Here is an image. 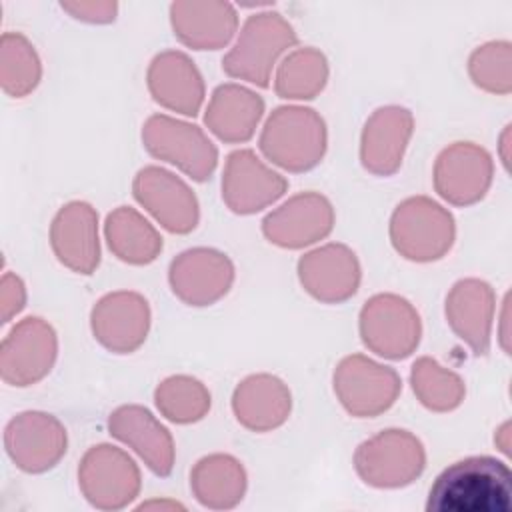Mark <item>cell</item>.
Listing matches in <instances>:
<instances>
[{"label":"cell","mask_w":512,"mask_h":512,"mask_svg":"<svg viewBox=\"0 0 512 512\" xmlns=\"http://www.w3.org/2000/svg\"><path fill=\"white\" fill-rule=\"evenodd\" d=\"M156 408L176 424H192L202 420L210 410L208 388L192 376H170L162 380L154 392Z\"/></svg>","instance_id":"obj_32"},{"label":"cell","mask_w":512,"mask_h":512,"mask_svg":"<svg viewBox=\"0 0 512 512\" xmlns=\"http://www.w3.org/2000/svg\"><path fill=\"white\" fill-rule=\"evenodd\" d=\"M148 90L160 106L196 116L204 102V80L196 64L180 50H164L156 54L146 74Z\"/></svg>","instance_id":"obj_21"},{"label":"cell","mask_w":512,"mask_h":512,"mask_svg":"<svg viewBox=\"0 0 512 512\" xmlns=\"http://www.w3.org/2000/svg\"><path fill=\"white\" fill-rule=\"evenodd\" d=\"M298 278L312 298L338 304L356 294L360 262L348 246L326 244L298 260Z\"/></svg>","instance_id":"obj_19"},{"label":"cell","mask_w":512,"mask_h":512,"mask_svg":"<svg viewBox=\"0 0 512 512\" xmlns=\"http://www.w3.org/2000/svg\"><path fill=\"white\" fill-rule=\"evenodd\" d=\"M292 408L288 386L270 374H254L244 378L232 396L236 420L254 432H268L282 426Z\"/></svg>","instance_id":"obj_25"},{"label":"cell","mask_w":512,"mask_h":512,"mask_svg":"<svg viewBox=\"0 0 512 512\" xmlns=\"http://www.w3.org/2000/svg\"><path fill=\"white\" fill-rule=\"evenodd\" d=\"M190 488L196 500L214 510L234 508L246 492V472L230 454H210L190 472Z\"/></svg>","instance_id":"obj_27"},{"label":"cell","mask_w":512,"mask_h":512,"mask_svg":"<svg viewBox=\"0 0 512 512\" xmlns=\"http://www.w3.org/2000/svg\"><path fill=\"white\" fill-rule=\"evenodd\" d=\"M496 296L488 282L478 278L458 280L446 296V320L476 356L490 350Z\"/></svg>","instance_id":"obj_23"},{"label":"cell","mask_w":512,"mask_h":512,"mask_svg":"<svg viewBox=\"0 0 512 512\" xmlns=\"http://www.w3.org/2000/svg\"><path fill=\"white\" fill-rule=\"evenodd\" d=\"M78 484L84 498L100 510H120L140 492V470L118 446H92L80 466Z\"/></svg>","instance_id":"obj_9"},{"label":"cell","mask_w":512,"mask_h":512,"mask_svg":"<svg viewBox=\"0 0 512 512\" xmlns=\"http://www.w3.org/2000/svg\"><path fill=\"white\" fill-rule=\"evenodd\" d=\"M358 326L362 344L388 360L410 356L422 334L416 308L398 294H376L366 300Z\"/></svg>","instance_id":"obj_7"},{"label":"cell","mask_w":512,"mask_h":512,"mask_svg":"<svg viewBox=\"0 0 512 512\" xmlns=\"http://www.w3.org/2000/svg\"><path fill=\"white\" fill-rule=\"evenodd\" d=\"M134 198L160 222L162 228L174 234H188L198 224V200L188 184L176 174L146 166L138 170L132 182Z\"/></svg>","instance_id":"obj_12"},{"label":"cell","mask_w":512,"mask_h":512,"mask_svg":"<svg viewBox=\"0 0 512 512\" xmlns=\"http://www.w3.org/2000/svg\"><path fill=\"white\" fill-rule=\"evenodd\" d=\"M452 214L426 196L400 202L390 218V240L398 254L412 262L440 260L454 244Z\"/></svg>","instance_id":"obj_4"},{"label":"cell","mask_w":512,"mask_h":512,"mask_svg":"<svg viewBox=\"0 0 512 512\" xmlns=\"http://www.w3.org/2000/svg\"><path fill=\"white\" fill-rule=\"evenodd\" d=\"M510 430V422H504L502 426H500V430H498V436L494 438L496 442H498V446H500V450L502 452H506L508 454V446H510V442H508V432Z\"/></svg>","instance_id":"obj_36"},{"label":"cell","mask_w":512,"mask_h":512,"mask_svg":"<svg viewBox=\"0 0 512 512\" xmlns=\"http://www.w3.org/2000/svg\"><path fill=\"white\" fill-rule=\"evenodd\" d=\"M50 246L62 266L78 274H92L100 264L96 210L82 200L62 206L50 226Z\"/></svg>","instance_id":"obj_18"},{"label":"cell","mask_w":512,"mask_h":512,"mask_svg":"<svg viewBox=\"0 0 512 512\" xmlns=\"http://www.w3.org/2000/svg\"><path fill=\"white\" fill-rule=\"evenodd\" d=\"M26 304V288L24 282L12 274L6 272L2 276V322L8 324L14 314H18Z\"/></svg>","instance_id":"obj_35"},{"label":"cell","mask_w":512,"mask_h":512,"mask_svg":"<svg viewBox=\"0 0 512 512\" xmlns=\"http://www.w3.org/2000/svg\"><path fill=\"white\" fill-rule=\"evenodd\" d=\"M508 136H510V126H506L504 132H502V136H500V158H502V164H504L506 170H508V164H510L508 152H506V148H508Z\"/></svg>","instance_id":"obj_37"},{"label":"cell","mask_w":512,"mask_h":512,"mask_svg":"<svg viewBox=\"0 0 512 512\" xmlns=\"http://www.w3.org/2000/svg\"><path fill=\"white\" fill-rule=\"evenodd\" d=\"M170 508V510H174V508H184L182 504H178V502H144V504H140V510H144V508Z\"/></svg>","instance_id":"obj_38"},{"label":"cell","mask_w":512,"mask_h":512,"mask_svg":"<svg viewBox=\"0 0 512 512\" xmlns=\"http://www.w3.org/2000/svg\"><path fill=\"white\" fill-rule=\"evenodd\" d=\"M328 80V62L326 56L312 48H298L290 52L278 66L274 90L280 98L286 100H310Z\"/></svg>","instance_id":"obj_29"},{"label":"cell","mask_w":512,"mask_h":512,"mask_svg":"<svg viewBox=\"0 0 512 512\" xmlns=\"http://www.w3.org/2000/svg\"><path fill=\"white\" fill-rule=\"evenodd\" d=\"M410 382L420 404L428 410L450 412L464 400L466 388L462 378L456 372L440 366L434 358H418L412 364Z\"/></svg>","instance_id":"obj_30"},{"label":"cell","mask_w":512,"mask_h":512,"mask_svg":"<svg viewBox=\"0 0 512 512\" xmlns=\"http://www.w3.org/2000/svg\"><path fill=\"white\" fill-rule=\"evenodd\" d=\"M58 340L54 328L38 318L20 320L0 346L2 380L10 386H32L54 366Z\"/></svg>","instance_id":"obj_10"},{"label":"cell","mask_w":512,"mask_h":512,"mask_svg":"<svg viewBox=\"0 0 512 512\" xmlns=\"http://www.w3.org/2000/svg\"><path fill=\"white\" fill-rule=\"evenodd\" d=\"M108 430L116 440L130 446L154 474L168 476L172 472L174 440L168 428L144 406L126 404L116 408L108 418Z\"/></svg>","instance_id":"obj_22"},{"label":"cell","mask_w":512,"mask_h":512,"mask_svg":"<svg viewBox=\"0 0 512 512\" xmlns=\"http://www.w3.org/2000/svg\"><path fill=\"white\" fill-rule=\"evenodd\" d=\"M108 248L128 264H150L162 252V236L134 208L118 206L104 224Z\"/></svg>","instance_id":"obj_28"},{"label":"cell","mask_w":512,"mask_h":512,"mask_svg":"<svg viewBox=\"0 0 512 512\" xmlns=\"http://www.w3.org/2000/svg\"><path fill=\"white\" fill-rule=\"evenodd\" d=\"M296 42L298 36L282 14H252L242 24L232 50L222 58V70L232 78L268 88L276 60Z\"/></svg>","instance_id":"obj_3"},{"label":"cell","mask_w":512,"mask_h":512,"mask_svg":"<svg viewBox=\"0 0 512 512\" xmlns=\"http://www.w3.org/2000/svg\"><path fill=\"white\" fill-rule=\"evenodd\" d=\"M168 280L172 292L188 306H210L228 294L234 264L214 248H192L172 260Z\"/></svg>","instance_id":"obj_16"},{"label":"cell","mask_w":512,"mask_h":512,"mask_svg":"<svg viewBox=\"0 0 512 512\" xmlns=\"http://www.w3.org/2000/svg\"><path fill=\"white\" fill-rule=\"evenodd\" d=\"M326 124L322 116L304 106L276 108L260 134L262 154L288 172L314 168L326 152Z\"/></svg>","instance_id":"obj_2"},{"label":"cell","mask_w":512,"mask_h":512,"mask_svg":"<svg viewBox=\"0 0 512 512\" xmlns=\"http://www.w3.org/2000/svg\"><path fill=\"white\" fill-rule=\"evenodd\" d=\"M332 226L334 208L330 200L318 192H302L270 212L262 222V232L268 242L296 250L326 238Z\"/></svg>","instance_id":"obj_17"},{"label":"cell","mask_w":512,"mask_h":512,"mask_svg":"<svg viewBox=\"0 0 512 512\" xmlns=\"http://www.w3.org/2000/svg\"><path fill=\"white\" fill-rule=\"evenodd\" d=\"M288 190V180L268 168L252 150H236L226 158L222 200L236 214H254L276 202Z\"/></svg>","instance_id":"obj_15"},{"label":"cell","mask_w":512,"mask_h":512,"mask_svg":"<svg viewBox=\"0 0 512 512\" xmlns=\"http://www.w3.org/2000/svg\"><path fill=\"white\" fill-rule=\"evenodd\" d=\"M354 466L360 478L370 486L402 488L422 474L426 454L422 442L414 434L388 428L358 446Z\"/></svg>","instance_id":"obj_5"},{"label":"cell","mask_w":512,"mask_h":512,"mask_svg":"<svg viewBox=\"0 0 512 512\" xmlns=\"http://www.w3.org/2000/svg\"><path fill=\"white\" fill-rule=\"evenodd\" d=\"M0 62V82L8 96L24 98L38 86L42 76L40 58L24 34L4 32Z\"/></svg>","instance_id":"obj_31"},{"label":"cell","mask_w":512,"mask_h":512,"mask_svg":"<svg viewBox=\"0 0 512 512\" xmlns=\"http://www.w3.org/2000/svg\"><path fill=\"white\" fill-rule=\"evenodd\" d=\"M62 10L70 12L74 18L92 22V24H106L116 18L118 4L116 2H60Z\"/></svg>","instance_id":"obj_34"},{"label":"cell","mask_w":512,"mask_h":512,"mask_svg":"<svg viewBox=\"0 0 512 512\" xmlns=\"http://www.w3.org/2000/svg\"><path fill=\"white\" fill-rule=\"evenodd\" d=\"M142 142L150 156L180 168L190 178L204 182L218 164V150L196 124L152 114L142 126Z\"/></svg>","instance_id":"obj_6"},{"label":"cell","mask_w":512,"mask_h":512,"mask_svg":"<svg viewBox=\"0 0 512 512\" xmlns=\"http://www.w3.org/2000/svg\"><path fill=\"white\" fill-rule=\"evenodd\" d=\"M512 48L510 42L498 40L478 46L468 60L472 82L492 94H510L512 90Z\"/></svg>","instance_id":"obj_33"},{"label":"cell","mask_w":512,"mask_h":512,"mask_svg":"<svg viewBox=\"0 0 512 512\" xmlns=\"http://www.w3.org/2000/svg\"><path fill=\"white\" fill-rule=\"evenodd\" d=\"M66 428L46 412H22L4 430V446L12 462L30 474L46 472L66 454Z\"/></svg>","instance_id":"obj_13"},{"label":"cell","mask_w":512,"mask_h":512,"mask_svg":"<svg viewBox=\"0 0 512 512\" xmlns=\"http://www.w3.org/2000/svg\"><path fill=\"white\" fill-rule=\"evenodd\" d=\"M512 472L494 456H468L444 468L426 500V512H510Z\"/></svg>","instance_id":"obj_1"},{"label":"cell","mask_w":512,"mask_h":512,"mask_svg":"<svg viewBox=\"0 0 512 512\" xmlns=\"http://www.w3.org/2000/svg\"><path fill=\"white\" fill-rule=\"evenodd\" d=\"M174 36L194 50H218L238 28V14L230 2H174L170 6Z\"/></svg>","instance_id":"obj_24"},{"label":"cell","mask_w":512,"mask_h":512,"mask_svg":"<svg viewBox=\"0 0 512 512\" xmlns=\"http://www.w3.org/2000/svg\"><path fill=\"white\" fill-rule=\"evenodd\" d=\"M492 176V156L474 142L450 144L434 164V188L454 206L480 202L492 184Z\"/></svg>","instance_id":"obj_11"},{"label":"cell","mask_w":512,"mask_h":512,"mask_svg":"<svg viewBox=\"0 0 512 512\" xmlns=\"http://www.w3.org/2000/svg\"><path fill=\"white\" fill-rule=\"evenodd\" d=\"M94 338L114 354L138 350L150 328L148 300L132 290H118L102 296L90 314Z\"/></svg>","instance_id":"obj_14"},{"label":"cell","mask_w":512,"mask_h":512,"mask_svg":"<svg viewBox=\"0 0 512 512\" xmlns=\"http://www.w3.org/2000/svg\"><path fill=\"white\" fill-rule=\"evenodd\" d=\"M264 100L240 84H222L212 92L204 122L222 142L238 144L254 136Z\"/></svg>","instance_id":"obj_26"},{"label":"cell","mask_w":512,"mask_h":512,"mask_svg":"<svg viewBox=\"0 0 512 512\" xmlns=\"http://www.w3.org/2000/svg\"><path fill=\"white\" fill-rule=\"evenodd\" d=\"M414 132V116L402 106H382L366 120L360 138V162L376 176H390L402 166V158Z\"/></svg>","instance_id":"obj_20"},{"label":"cell","mask_w":512,"mask_h":512,"mask_svg":"<svg viewBox=\"0 0 512 512\" xmlns=\"http://www.w3.org/2000/svg\"><path fill=\"white\" fill-rule=\"evenodd\" d=\"M400 392L398 372L364 354L342 358L334 370V394L344 410L356 418H374L386 412Z\"/></svg>","instance_id":"obj_8"}]
</instances>
